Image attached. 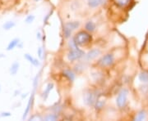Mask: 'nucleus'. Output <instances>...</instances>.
<instances>
[{
  "instance_id": "nucleus-27",
  "label": "nucleus",
  "mask_w": 148,
  "mask_h": 121,
  "mask_svg": "<svg viewBox=\"0 0 148 121\" xmlns=\"http://www.w3.org/2000/svg\"><path fill=\"white\" fill-rule=\"evenodd\" d=\"M0 91H1V85H0Z\"/></svg>"
},
{
  "instance_id": "nucleus-6",
  "label": "nucleus",
  "mask_w": 148,
  "mask_h": 121,
  "mask_svg": "<svg viewBox=\"0 0 148 121\" xmlns=\"http://www.w3.org/2000/svg\"><path fill=\"white\" fill-rule=\"evenodd\" d=\"M114 62V57L113 54L108 53L106 54L105 56H103L99 60V64L103 67H107V66H110Z\"/></svg>"
},
{
  "instance_id": "nucleus-24",
  "label": "nucleus",
  "mask_w": 148,
  "mask_h": 121,
  "mask_svg": "<svg viewBox=\"0 0 148 121\" xmlns=\"http://www.w3.org/2000/svg\"><path fill=\"white\" fill-rule=\"evenodd\" d=\"M0 116L2 117H9L11 116V113L10 112H3Z\"/></svg>"
},
{
  "instance_id": "nucleus-1",
  "label": "nucleus",
  "mask_w": 148,
  "mask_h": 121,
  "mask_svg": "<svg viewBox=\"0 0 148 121\" xmlns=\"http://www.w3.org/2000/svg\"><path fill=\"white\" fill-rule=\"evenodd\" d=\"M73 39L74 40L76 41V43H77L78 45H80V46H82V45H85V44L89 43L91 41V39H92L91 35H90V34H89L88 32L84 31V30L78 32V33L75 35V37H74Z\"/></svg>"
},
{
  "instance_id": "nucleus-23",
  "label": "nucleus",
  "mask_w": 148,
  "mask_h": 121,
  "mask_svg": "<svg viewBox=\"0 0 148 121\" xmlns=\"http://www.w3.org/2000/svg\"><path fill=\"white\" fill-rule=\"evenodd\" d=\"M38 75H37L36 77L34 79V81H33V87H34V90L36 89L37 85H38Z\"/></svg>"
},
{
  "instance_id": "nucleus-17",
  "label": "nucleus",
  "mask_w": 148,
  "mask_h": 121,
  "mask_svg": "<svg viewBox=\"0 0 148 121\" xmlns=\"http://www.w3.org/2000/svg\"><path fill=\"white\" fill-rule=\"evenodd\" d=\"M146 118H147V114H146V111H143H143H139L138 114H137L136 117L134 118V120L142 121V120H146Z\"/></svg>"
},
{
  "instance_id": "nucleus-26",
  "label": "nucleus",
  "mask_w": 148,
  "mask_h": 121,
  "mask_svg": "<svg viewBox=\"0 0 148 121\" xmlns=\"http://www.w3.org/2000/svg\"><path fill=\"white\" fill-rule=\"evenodd\" d=\"M34 1H36V2H39V1H40V0H34Z\"/></svg>"
},
{
  "instance_id": "nucleus-15",
  "label": "nucleus",
  "mask_w": 148,
  "mask_h": 121,
  "mask_svg": "<svg viewBox=\"0 0 148 121\" xmlns=\"http://www.w3.org/2000/svg\"><path fill=\"white\" fill-rule=\"evenodd\" d=\"M95 28H96V26L95 24L93 22V21H87L85 25V29L88 32H94L95 30Z\"/></svg>"
},
{
  "instance_id": "nucleus-2",
  "label": "nucleus",
  "mask_w": 148,
  "mask_h": 121,
  "mask_svg": "<svg viewBox=\"0 0 148 121\" xmlns=\"http://www.w3.org/2000/svg\"><path fill=\"white\" fill-rule=\"evenodd\" d=\"M127 95H128V90L127 89H123L119 93L118 97L116 98L117 106L119 109L124 108L127 105Z\"/></svg>"
},
{
  "instance_id": "nucleus-4",
  "label": "nucleus",
  "mask_w": 148,
  "mask_h": 121,
  "mask_svg": "<svg viewBox=\"0 0 148 121\" xmlns=\"http://www.w3.org/2000/svg\"><path fill=\"white\" fill-rule=\"evenodd\" d=\"M99 95L97 94L96 92H93V91H89L87 93H86L84 94V102L86 105H95V103L97 98H98Z\"/></svg>"
},
{
  "instance_id": "nucleus-14",
  "label": "nucleus",
  "mask_w": 148,
  "mask_h": 121,
  "mask_svg": "<svg viewBox=\"0 0 148 121\" xmlns=\"http://www.w3.org/2000/svg\"><path fill=\"white\" fill-rule=\"evenodd\" d=\"M19 67H20V64L18 63L17 62H15L12 64L10 69H9V71H10V74L12 75H15L16 73L18 72L19 70Z\"/></svg>"
},
{
  "instance_id": "nucleus-3",
  "label": "nucleus",
  "mask_w": 148,
  "mask_h": 121,
  "mask_svg": "<svg viewBox=\"0 0 148 121\" xmlns=\"http://www.w3.org/2000/svg\"><path fill=\"white\" fill-rule=\"evenodd\" d=\"M80 26V22L78 21H69L64 26V35L66 39L71 37V34L73 30Z\"/></svg>"
},
{
  "instance_id": "nucleus-8",
  "label": "nucleus",
  "mask_w": 148,
  "mask_h": 121,
  "mask_svg": "<svg viewBox=\"0 0 148 121\" xmlns=\"http://www.w3.org/2000/svg\"><path fill=\"white\" fill-rule=\"evenodd\" d=\"M106 97L104 96L99 95V97H98V98H97V100H96L95 103V109L96 110H101L104 107L105 104H106Z\"/></svg>"
},
{
  "instance_id": "nucleus-10",
  "label": "nucleus",
  "mask_w": 148,
  "mask_h": 121,
  "mask_svg": "<svg viewBox=\"0 0 148 121\" xmlns=\"http://www.w3.org/2000/svg\"><path fill=\"white\" fill-rule=\"evenodd\" d=\"M106 0H87V3L88 6L91 8H95L98 7L102 4H104L106 3Z\"/></svg>"
},
{
  "instance_id": "nucleus-18",
  "label": "nucleus",
  "mask_w": 148,
  "mask_h": 121,
  "mask_svg": "<svg viewBox=\"0 0 148 121\" xmlns=\"http://www.w3.org/2000/svg\"><path fill=\"white\" fill-rule=\"evenodd\" d=\"M139 80L143 83H148V72L147 71H143L141 72L139 76Z\"/></svg>"
},
{
  "instance_id": "nucleus-22",
  "label": "nucleus",
  "mask_w": 148,
  "mask_h": 121,
  "mask_svg": "<svg viewBox=\"0 0 148 121\" xmlns=\"http://www.w3.org/2000/svg\"><path fill=\"white\" fill-rule=\"evenodd\" d=\"M37 53H38V56L40 58L43 57V48L42 47H39L38 50H37Z\"/></svg>"
},
{
  "instance_id": "nucleus-9",
  "label": "nucleus",
  "mask_w": 148,
  "mask_h": 121,
  "mask_svg": "<svg viewBox=\"0 0 148 121\" xmlns=\"http://www.w3.org/2000/svg\"><path fill=\"white\" fill-rule=\"evenodd\" d=\"M33 101H34V92L32 93V96H31V97H30V99H29V101H28V103H27V108H26V110L24 111V114H23V116H22V119H23V120H25V119L27 118V115L29 114V112L31 111V108H32V105H33Z\"/></svg>"
},
{
  "instance_id": "nucleus-21",
  "label": "nucleus",
  "mask_w": 148,
  "mask_h": 121,
  "mask_svg": "<svg viewBox=\"0 0 148 121\" xmlns=\"http://www.w3.org/2000/svg\"><path fill=\"white\" fill-rule=\"evenodd\" d=\"M35 19H36L35 16H33V15H28L27 16V18L25 19V22L27 24H32V22L35 21Z\"/></svg>"
},
{
  "instance_id": "nucleus-13",
  "label": "nucleus",
  "mask_w": 148,
  "mask_h": 121,
  "mask_svg": "<svg viewBox=\"0 0 148 121\" xmlns=\"http://www.w3.org/2000/svg\"><path fill=\"white\" fill-rule=\"evenodd\" d=\"M19 43H20V39H13L12 40H11L9 43H8V47H7V51H11V50H13L14 48L18 46V44H19Z\"/></svg>"
},
{
  "instance_id": "nucleus-11",
  "label": "nucleus",
  "mask_w": 148,
  "mask_h": 121,
  "mask_svg": "<svg viewBox=\"0 0 148 121\" xmlns=\"http://www.w3.org/2000/svg\"><path fill=\"white\" fill-rule=\"evenodd\" d=\"M24 57L26 58L27 61L32 64V65H33L34 66H39L40 65L39 60H37L36 58L33 57L32 55H30L29 53H26V54L24 55Z\"/></svg>"
},
{
  "instance_id": "nucleus-16",
  "label": "nucleus",
  "mask_w": 148,
  "mask_h": 121,
  "mask_svg": "<svg viewBox=\"0 0 148 121\" xmlns=\"http://www.w3.org/2000/svg\"><path fill=\"white\" fill-rule=\"evenodd\" d=\"M53 87V83H49L47 84V86H46V89L44 91V93H43V96H44V99L45 100H46L48 97V96L49 94V93H50V91L52 90Z\"/></svg>"
},
{
  "instance_id": "nucleus-20",
  "label": "nucleus",
  "mask_w": 148,
  "mask_h": 121,
  "mask_svg": "<svg viewBox=\"0 0 148 121\" xmlns=\"http://www.w3.org/2000/svg\"><path fill=\"white\" fill-rule=\"evenodd\" d=\"M58 116L57 115V114H54V113H53V114H49L47 116H45V120H47V121H55L57 120H58Z\"/></svg>"
},
{
  "instance_id": "nucleus-7",
  "label": "nucleus",
  "mask_w": 148,
  "mask_h": 121,
  "mask_svg": "<svg viewBox=\"0 0 148 121\" xmlns=\"http://www.w3.org/2000/svg\"><path fill=\"white\" fill-rule=\"evenodd\" d=\"M101 51L99 48H94L92 50L89 51L88 53L85 55V59L86 61H92L97 57L99 55H101Z\"/></svg>"
},
{
  "instance_id": "nucleus-25",
  "label": "nucleus",
  "mask_w": 148,
  "mask_h": 121,
  "mask_svg": "<svg viewBox=\"0 0 148 121\" xmlns=\"http://www.w3.org/2000/svg\"><path fill=\"white\" fill-rule=\"evenodd\" d=\"M37 39H40V40L41 39V34H40V32H38L37 33Z\"/></svg>"
},
{
  "instance_id": "nucleus-5",
  "label": "nucleus",
  "mask_w": 148,
  "mask_h": 121,
  "mask_svg": "<svg viewBox=\"0 0 148 121\" xmlns=\"http://www.w3.org/2000/svg\"><path fill=\"white\" fill-rule=\"evenodd\" d=\"M85 53L80 48L77 49H70L69 53H68V59L70 62H74L77 60H79L82 57H84Z\"/></svg>"
},
{
  "instance_id": "nucleus-19",
  "label": "nucleus",
  "mask_w": 148,
  "mask_h": 121,
  "mask_svg": "<svg viewBox=\"0 0 148 121\" xmlns=\"http://www.w3.org/2000/svg\"><path fill=\"white\" fill-rule=\"evenodd\" d=\"M15 26H16L15 22H13V21H7V22H5L3 24V28L4 30H9L11 29H12L13 27H15Z\"/></svg>"
},
{
  "instance_id": "nucleus-12",
  "label": "nucleus",
  "mask_w": 148,
  "mask_h": 121,
  "mask_svg": "<svg viewBox=\"0 0 148 121\" xmlns=\"http://www.w3.org/2000/svg\"><path fill=\"white\" fill-rule=\"evenodd\" d=\"M63 74H64V76H65L67 79H69V81L73 82L76 75H75V74H74V72L73 70H69V69H66V70H64Z\"/></svg>"
}]
</instances>
